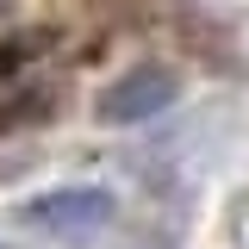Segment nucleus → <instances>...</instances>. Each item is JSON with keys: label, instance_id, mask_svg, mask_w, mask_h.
I'll list each match as a JSON object with an SVG mask.
<instances>
[{"label": "nucleus", "instance_id": "f257e3e1", "mask_svg": "<svg viewBox=\"0 0 249 249\" xmlns=\"http://www.w3.org/2000/svg\"><path fill=\"white\" fill-rule=\"evenodd\" d=\"M112 212H119V199L106 187H56V193H37L19 218H25V231H37V237L88 243V237H100L112 224Z\"/></svg>", "mask_w": 249, "mask_h": 249}, {"label": "nucleus", "instance_id": "f03ea898", "mask_svg": "<svg viewBox=\"0 0 249 249\" xmlns=\"http://www.w3.org/2000/svg\"><path fill=\"white\" fill-rule=\"evenodd\" d=\"M175 100H181V75L168 62H137V69H124L119 81L100 93V119L106 124H137V119L168 112Z\"/></svg>", "mask_w": 249, "mask_h": 249}]
</instances>
